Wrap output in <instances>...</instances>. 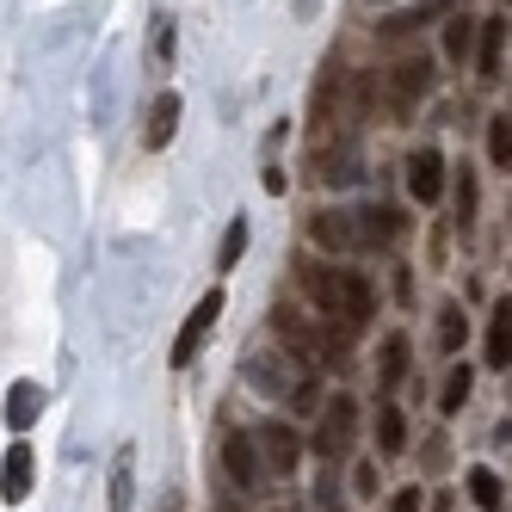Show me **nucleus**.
Returning <instances> with one entry per match:
<instances>
[{"label": "nucleus", "instance_id": "nucleus-25", "mask_svg": "<svg viewBox=\"0 0 512 512\" xmlns=\"http://www.w3.org/2000/svg\"><path fill=\"white\" fill-rule=\"evenodd\" d=\"M457 223H463V229L475 223V173H469V167H457Z\"/></svg>", "mask_w": 512, "mask_h": 512}, {"label": "nucleus", "instance_id": "nucleus-15", "mask_svg": "<svg viewBox=\"0 0 512 512\" xmlns=\"http://www.w3.org/2000/svg\"><path fill=\"white\" fill-rule=\"evenodd\" d=\"M38 408H44V389L38 383H13L7 389V426H31V420H38Z\"/></svg>", "mask_w": 512, "mask_h": 512}, {"label": "nucleus", "instance_id": "nucleus-13", "mask_svg": "<svg viewBox=\"0 0 512 512\" xmlns=\"http://www.w3.org/2000/svg\"><path fill=\"white\" fill-rule=\"evenodd\" d=\"M377 445H383V457H401V451H408V420H401L395 401H383V408H377Z\"/></svg>", "mask_w": 512, "mask_h": 512}, {"label": "nucleus", "instance_id": "nucleus-6", "mask_svg": "<svg viewBox=\"0 0 512 512\" xmlns=\"http://www.w3.org/2000/svg\"><path fill=\"white\" fill-rule=\"evenodd\" d=\"M309 241L327 247V253H364L358 216H346V210H321V216H309Z\"/></svg>", "mask_w": 512, "mask_h": 512}, {"label": "nucleus", "instance_id": "nucleus-24", "mask_svg": "<svg viewBox=\"0 0 512 512\" xmlns=\"http://www.w3.org/2000/svg\"><path fill=\"white\" fill-rule=\"evenodd\" d=\"M241 253H247V223L235 216V223H229V235H223V247H216V266H235Z\"/></svg>", "mask_w": 512, "mask_h": 512}, {"label": "nucleus", "instance_id": "nucleus-21", "mask_svg": "<svg viewBox=\"0 0 512 512\" xmlns=\"http://www.w3.org/2000/svg\"><path fill=\"white\" fill-rule=\"evenodd\" d=\"M469 44H475V19H463V13H457V19L445 25V56H451V62H463V56H469Z\"/></svg>", "mask_w": 512, "mask_h": 512}, {"label": "nucleus", "instance_id": "nucleus-3", "mask_svg": "<svg viewBox=\"0 0 512 512\" xmlns=\"http://www.w3.org/2000/svg\"><path fill=\"white\" fill-rule=\"evenodd\" d=\"M426 87H432V62H426V56L389 62V75H383V112H389V118H408L414 105L426 99Z\"/></svg>", "mask_w": 512, "mask_h": 512}, {"label": "nucleus", "instance_id": "nucleus-17", "mask_svg": "<svg viewBox=\"0 0 512 512\" xmlns=\"http://www.w3.org/2000/svg\"><path fill=\"white\" fill-rule=\"evenodd\" d=\"M469 500L482 506V512H500V506H506V488H500V475H494V469H475V475H469Z\"/></svg>", "mask_w": 512, "mask_h": 512}, {"label": "nucleus", "instance_id": "nucleus-22", "mask_svg": "<svg viewBox=\"0 0 512 512\" xmlns=\"http://www.w3.org/2000/svg\"><path fill=\"white\" fill-rule=\"evenodd\" d=\"M463 401H469V364H451V377H445V395H438V408L457 414Z\"/></svg>", "mask_w": 512, "mask_h": 512}, {"label": "nucleus", "instance_id": "nucleus-9", "mask_svg": "<svg viewBox=\"0 0 512 512\" xmlns=\"http://www.w3.org/2000/svg\"><path fill=\"white\" fill-rule=\"evenodd\" d=\"M260 451H266V469L272 475H290V469L303 463V438L290 432V426H278V420H266L260 426Z\"/></svg>", "mask_w": 512, "mask_h": 512}, {"label": "nucleus", "instance_id": "nucleus-2", "mask_svg": "<svg viewBox=\"0 0 512 512\" xmlns=\"http://www.w3.org/2000/svg\"><path fill=\"white\" fill-rule=\"evenodd\" d=\"M272 334L290 346V358H297L303 371H309V364H321V371H346V327H321L303 309L278 303L272 309Z\"/></svg>", "mask_w": 512, "mask_h": 512}, {"label": "nucleus", "instance_id": "nucleus-4", "mask_svg": "<svg viewBox=\"0 0 512 512\" xmlns=\"http://www.w3.org/2000/svg\"><path fill=\"white\" fill-rule=\"evenodd\" d=\"M352 438H358V401L352 395H334L321 408V426H315V457L321 463H340L352 451Z\"/></svg>", "mask_w": 512, "mask_h": 512}, {"label": "nucleus", "instance_id": "nucleus-26", "mask_svg": "<svg viewBox=\"0 0 512 512\" xmlns=\"http://www.w3.org/2000/svg\"><path fill=\"white\" fill-rule=\"evenodd\" d=\"M155 56H161V62L173 56V19H161V25H155Z\"/></svg>", "mask_w": 512, "mask_h": 512}, {"label": "nucleus", "instance_id": "nucleus-27", "mask_svg": "<svg viewBox=\"0 0 512 512\" xmlns=\"http://www.w3.org/2000/svg\"><path fill=\"white\" fill-rule=\"evenodd\" d=\"M389 512H420V488H401V494L389 500Z\"/></svg>", "mask_w": 512, "mask_h": 512}, {"label": "nucleus", "instance_id": "nucleus-23", "mask_svg": "<svg viewBox=\"0 0 512 512\" xmlns=\"http://www.w3.org/2000/svg\"><path fill=\"white\" fill-rule=\"evenodd\" d=\"M488 155H494V167H512V124H506V112L488 124Z\"/></svg>", "mask_w": 512, "mask_h": 512}, {"label": "nucleus", "instance_id": "nucleus-7", "mask_svg": "<svg viewBox=\"0 0 512 512\" xmlns=\"http://www.w3.org/2000/svg\"><path fill=\"white\" fill-rule=\"evenodd\" d=\"M260 432H229V445H223V463H229V482L235 488H260L266 482V469H260Z\"/></svg>", "mask_w": 512, "mask_h": 512}, {"label": "nucleus", "instance_id": "nucleus-16", "mask_svg": "<svg viewBox=\"0 0 512 512\" xmlns=\"http://www.w3.org/2000/svg\"><path fill=\"white\" fill-rule=\"evenodd\" d=\"M179 130V93H161L155 112H149V149H161V142H173Z\"/></svg>", "mask_w": 512, "mask_h": 512}, {"label": "nucleus", "instance_id": "nucleus-12", "mask_svg": "<svg viewBox=\"0 0 512 512\" xmlns=\"http://www.w3.org/2000/svg\"><path fill=\"white\" fill-rule=\"evenodd\" d=\"M500 50H506V19H488L482 25V44H475V75H482V81L500 75Z\"/></svg>", "mask_w": 512, "mask_h": 512}, {"label": "nucleus", "instance_id": "nucleus-30", "mask_svg": "<svg viewBox=\"0 0 512 512\" xmlns=\"http://www.w3.org/2000/svg\"><path fill=\"white\" fill-rule=\"evenodd\" d=\"M506 7H512V0H506Z\"/></svg>", "mask_w": 512, "mask_h": 512}, {"label": "nucleus", "instance_id": "nucleus-18", "mask_svg": "<svg viewBox=\"0 0 512 512\" xmlns=\"http://www.w3.org/2000/svg\"><path fill=\"white\" fill-rule=\"evenodd\" d=\"M31 463H38V457H31L25 445L7 451V500H25L31 494Z\"/></svg>", "mask_w": 512, "mask_h": 512}, {"label": "nucleus", "instance_id": "nucleus-1", "mask_svg": "<svg viewBox=\"0 0 512 512\" xmlns=\"http://www.w3.org/2000/svg\"><path fill=\"white\" fill-rule=\"evenodd\" d=\"M303 290H309V303L346 327V334H364V327L377 321V290L364 284L358 272H334V266H303Z\"/></svg>", "mask_w": 512, "mask_h": 512}, {"label": "nucleus", "instance_id": "nucleus-20", "mask_svg": "<svg viewBox=\"0 0 512 512\" xmlns=\"http://www.w3.org/2000/svg\"><path fill=\"white\" fill-rule=\"evenodd\" d=\"M463 340H469V321H463V309H457V303H445V309H438V346L457 352Z\"/></svg>", "mask_w": 512, "mask_h": 512}, {"label": "nucleus", "instance_id": "nucleus-28", "mask_svg": "<svg viewBox=\"0 0 512 512\" xmlns=\"http://www.w3.org/2000/svg\"><path fill=\"white\" fill-rule=\"evenodd\" d=\"M352 482H358V494H364V500H371V494H377V469H371V463H364V469L352 475Z\"/></svg>", "mask_w": 512, "mask_h": 512}, {"label": "nucleus", "instance_id": "nucleus-14", "mask_svg": "<svg viewBox=\"0 0 512 512\" xmlns=\"http://www.w3.org/2000/svg\"><path fill=\"white\" fill-rule=\"evenodd\" d=\"M401 377H408V334H389V340H383V371H377L383 395H395Z\"/></svg>", "mask_w": 512, "mask_h": 512}, {"label": "nucleus", "instance_id": "nucleus-29", "mask_svg": "<svg viewBox=\"0 0 512 512\" xmlns=\"http://www.w3.org/2000/svg\"><path fill=\"white\" fill-rule=\"evenodd\" d=\"M223 512H241V506H223Z\"/></svg>", "mask_w": 512, "mask_h": 512}, {"label": "nucleus", "instance_id": "nucleus-10", "mask_svg": "<svg viewBox=\"0 0 512 512\" xmlns=\"http://www.w3.org/2000/svg\"><path fill=\"white\" fill-rule=\"evenodd\" d=\"M488 364H494V371H506V364H512V297L494 303V321H488Z\"/></svg>", "mask_w": 512, "mask_h": 512}, {"label": "nucleus", "instance_id": "nucleus-11", "mask_svg": "<svg viewBox=\"0 0 512 512\" xmlns=\"http://www.w3.org/2000/svg\"><path fill=\"white\" fill-rule=\"evenodd\" d=\"M358 235H364V247H389L401 235V216L389 204H371V210H358Z\"/></svg>", "mask_w": 512, "mask_h": 512}, {"label": "nucleus", "instance_id": "nucleus-8", "mask_svg": "<svg viewBox=\"0 0 512 512\" xmlns=\"http://www.w3.org/2000/svg\"><path fill=\"white\" fill-rule=\"evenodd\" d=\"M408 192H414L420 204H438V198H445V155H438V149H414V155H408Z\"/></svg>", "mask_w": 512, "mask_h": 512}, {"label": "nucleus", "instance_id": "nucleus-19", "mask_svg": "<svg viewBox=\"0 0 512 512\" xmlns=\"http://www.w3.org/2000/svg\"><path fill=\"white\" fill-rule=\"evenodd\" d=\"M130 494H136V457L124 451L112 463V512H130Z\"/></svg>", "mask_w": 512, "mask_h": 512}, {"label": "nucleus", "instance_id": "nucleus-5", "mask_svg": "<svg viewBox=\"0 0 512 512\" xmlns=\"http://www.w3.org/2000/svg\"><path fill=\"white\" fill-rule=\"evenodd\" d=\"M216 315H223V290H210V297H198V309L186 315V327H179V340H173V364H179V371H186V364L198 358V346L210 340Z\"/></svg>", "mask_w": 512, "mask_h": 512}]
</instances>
